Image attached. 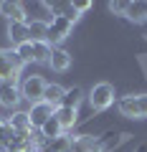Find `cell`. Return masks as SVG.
<instances>
[{
    "label": "cell",
    "mask_w": 147,
    "mask_h": 152,
    "mask_svg": "<svg viewBox=\"0 0 147 152\" xmlns=\"http://www.w3.org/2000/svg\"><path fill=\"white\" fill-rule=\"evenodd\" d=\"M119 114L129 119H147V94H127L119 99Z\"/></svg>",
    "instance_id": "1"
},
{
    "label": "cell",
    "mask_w": 147,
    "mask_h": 152,
    "mask_svg": "<svg viewBox=\"0 0 147 152\" xmlns=\"http://www.w3.org/2000/svg\"><path fill=\"white\" fill-rule=\"evenodd\" d=\"M89 104H91L94 112H104V109H109L112 104H114V86L107 84V81L94 84L91 91H89Z\"/></svg>",
    "instance_id": "2"
},
{
    "label": "cell",
    "mask_w": 147,
    "mask_h": 152,
    "mask_svg": "<svg viewBox=\"0 0 147 152\" xmlns=\"http://www.w3.org/2000/svg\"><path fill=\"white\" fill-rule=\"evenodd\" d=\"M43 91H46V81L43 76H26V81L20 84V99H26V102L31 104H38L43 102Z\"/></svg>",
    "instance_id": "3"
},
{
    "label": "cell",
    "mask_w": 147,
    "mask_h": 152,
    "mask_svg": "<svg viewBox=\"0 0 147 152\" xmlns=\"http://www.w3.org/2000/svg\"><path fill=\"white\" fill-rule=\"evenodd\" d=\"M129 140L127 132H104L102 137H94V145H91V152H112L122 145V142Z\"/></svg>",
    "instance_id": "4"
},
{
    "label": "cell",
    "mask_w": 147,
    "mask_h": 152,
    "mask_svg": "<svg viewBox=\"0 0 147 152\" xmlns=\"http://www.w3.org/2000/svg\"><path fill=\"white\" fill-rule=\"evenodd\" d=\"M18 102H20V86H18V81H13V79L0 81V107L15 112Z\"/></svg>",
    "instance_id": "5"
},
{
    "label": "cell",
    "mask_w": 147,
    "mask_h": 152,
    "mask_svg": "<svg viewBox=\"0 0 147 152\" xmlns=\"http://www.w3.org/2000/svg\"><path fill=\"white\" fill-rule=\"evenodd\" d=\"M56 109L51 107V104L46 102H38V104H31V109H28V117H31V129H41V127L46 124V122L53 117Z\"/></svg>",
    "instance_id": "6"
},
{
    "label": "cell",
    "mask_w": 147,
    "mask_h": 152,
    "mask_svg": "<svg viewBox=\"0 0 147 152\" xmlns=\"http://www.w3.org/2000/svg\"><path fill=\"white\" fill-rule=\"evenodd\" d=\"M26 23H28V38H31V43H36V41H46V38H48V23H46V20L26 15Z\"/></svg>",
    "instance_id": "7"
},
{
    "label": "cell",
    "mask_w": 147,
    "mask_h": 152,
    "mask_svg": "<svg viewBox=\"0 0 147 152\" xmlns=\"http://www.w3.org/2000/svg\"><path fill=\"white\" fill-rule=\"evenodd\" d=\"M8 38H10L13 48L20 43H26V41H31L28 38V23L26 20H10L8 23Z\"/></svg>",
    "instance_id": "8"
},
{
    "label": "cell",
    "mask_w": 147,
    "mask_h": 152,
    "mask_svg": "<svg viewBox=\"0 0 147 152\" xmlns=\"http://www.w3.org/2000/svg\"><path fill=\"white\" fill-rule=\"evenodd\" d=\"M71 53L69 51H64V48H59V46H53V51H51V61H48V66L53 71H69V66H71Z\"/></svg>",
    "instance_id": "9"
},
{
    "label": "cell",
    "mask_w": 147,
    "mask_h": 152,
    "mask_svg": "<svg viewBox=\"0 0 147 152\" xmlns=\"http://www.w3.org/2000/svg\"><path fill=\"white\" fill-rule=\"evenodd\" d=\"M5 122L18 132V134H28V132H31V117H28V112H18L15 109Z\"/></svg>",
    "instance_id": "10"
},
{
    "label": "cell",
    "mask_w": 147,
    "mask_h": 152,
    "mask_svg": "<svg viewBox=\"0 0 147 152\" xmlns=\"http://www.w3.org/2000/svg\"><path fill=\"white\" fill-rule=\"evenodd\" d=\"M0 13L8 18V23L10 20H26V10H23L20 3H13V0H3L0 3Z\"/></svg>",
    "instance_id": "11"
},
{
    "label": "cell",
    "mask_w": 147,
    "mask_h": 152,
    "mask_svg": "<svg viewBox=\"0 0 147 152\" xmlns=\"http://www.w3.org/2000/svg\"><path fill=\"white\" fill-rule=\"evenodd\" d=\"M53 117L59 119V124L64 127V132L66 129H71V127L76 124V119H79V109H69V107H59L53 112Z\"/></svg>",
    "instance_id": "12"
},
{
    "label": "cell",
    "mask_w": 147,
    "mask_h": 152,
    "mask_svg": "<svg viewBox=\"0 0 147 152\" xmlns=\"http://www.w3.org/2000/svg\"><path fill=\"white\" fill-rule=\"evenodd\" d=\"M64 94H66V89H64V86H59V84H46L43 102H46V104H51L53 109H59V107H61V102H64Z\"/></svg>",
    "instance_id": "13"
},
{
    "label": "cell",
    "mask_w": 147,
    "mask_h": 152,
    "mask_svg": "<svg viewBox=\"0 0 147 152\" xmlns=\"http://www.w3.org/2000/svg\"><path fill=\"white\" fill-rule=\"evenodd\" d=\"M51 51H53V46H51L48 41H36V43H33V61H36V64H48Z\"/></svg>",
    "instance_id": "14"
},
{
    "label": "cell",
    "mask_w": 147,
    "mask_h": 152,
    "mask_svg": "<svg viewBox=\"0 0 147 152\" xmlns=\"http://www.w3.org/2000/svg\"><path fill=\"white\" fill-rule=\"evenodd\" d=\"M48 8L53 10V15H64L71 23H76V18H79V13L74 10V3H48Z\"/></svg>",
    "instance_id": "15"
},
{
    "label": "cell",
    "mask_w": 147,
    "mask_h": 152,
    "mask_svg": "<svg viewBox=\"0 0 147 152\" xmlns=\"http://www.w3.org/2000/svg\"><path fill=\"white\" fill-rule=\"evenodd\" d=\"M48 28H51V31H56L61 38H66L71 33V28H74V23H71L69 18H64V15H53V18H51V23H48Z\"/></svg>",
    "instance_id": "16"
},
{
    "label": "cell",
    "mask_w": 147,
    "mask_h": 152,
    "mask_svg": "<svg viewBox=\"0 0 147 152\" xmlns=\"http://www.w3.org/2000/svg\"><path fill=\"white\" fill-rule=\"evenodd\" d=\"M81 96H84L81 86H71V89H66V94H64V102H61V107L79 109V104H81Z\"/></svg>",
    "instance_id": "17"
},
{
    "label": "cell",
    "mask_w": 147,
    "mask_h": 152,
    "mask_svg": "<svg viewBox=\"0 0 147 152\" xmlns=\"http://www.w3.org/2000/svg\"><path fill=\"white\" fill-rule=\"evenodd\" d=\"M69 147H71V137L61 134V137H56V140H48L43 145V150L46 152H69Z\"/></svg>",
    "instance_id": "18"
},
{
    "label": "cell",
    "mask_w": 147,
    "mask_h": 152,
    "mask_svg": "<svg viewBox=\"0 0 147 152\" xmlns=\"http://www.w3.org/2000/svg\"><path fill=\"white\" fill-rule=\"evenodd\" d=\"M41 134L46 137V142H48V140H56V137L64 134V127L59 124V119H56V117H51V119L46 122L43 127H41Z\"/></svg>",
    "instance_id": "19"
},
{
    "label": "cell",
    "mask_w": 147,
    "mask_h": 152,
    "mask_svg": "<svg viewBox=\"0 0 147 152\" xmlns=\"http://www.w3.org/2000/svg\"><path fill=\"white\" fill-rule=\"evenodd\" d=\"M91 145H94V137H89V134L71 137V147H69V152H91Z\"/></svg>",
    "instance_id": "20"
},
{
    "label": "cell",
    "mask_w": 147,
    "mask_h": 152,
    "mask_svg": "<svg viewBox=\"0 0 147 152\" xmlns=\"http://www.w3.org/2000/svg\"><path fill=\"white\" fill-rule=\"evenodd\" d=\"M5 79H13V81H18V71H13V66L8 64L5 51H0V81H5Z\"/></svg>",
    "instance_id": "21"
},
{
    "label": "cell",
    "mask_w": 147,
    "mask_h": 152,
    "mask_svg": "<svg viewBox=\"0 0 147 152\" xmlns=\"http://www.w3.org/2000/svg\"><path fill=\"white\" fill-rule=\"evenodd\" d=\"M129 20H145V3H129V8H127V13H124Z\"/></svg>",
    "instance_id": "22"
},
{
    "label": "cell",
    "mask_w": 147,
    "mask_h": 152,
    "mask_svg": "<svg viewBox=\"0 0 147 152\" xmlns=\"http://www.w3.org/2000/svg\"><path fill=\"white\" fill-rule=\"evenodd\" d=\"M5 58H8V64L13 66V71H18V74H20V69L26 66V61L18 56V51H15V48H5Z\"/></svg>",
    "instance_id": "23"
},
{
    "label": "cell",
    "mask_w": 147,
    "mask_h": 152,
    "mask_svg": "<svg viewBox=\"0 0 147 152\" xmlns=\"http://www.w3.org/2000/svg\"><path fill=\"white\" fill-rule=\"evenodd\" d=\"M15 51H18V56H20L26 64H31V61H33V43H31V41H26V43L15 46Z\"/></svg>",
    "instance_id": "24"
},
{
    "label": "cell",
    "mask_w": 147,
    "mask_h": 152,
    "mask_svg": "<svg viewBox=\"0 0 147 152\" xmlns=\"http://www.w3.org/2000/svg\"><path fill=\"white\" fill-rule=\"evenodd\" d=\"M127 8H129V3H109V10H112V13H119V15H124Z\"/></svg>",
    "instance_id": "25"
},
{
    "label": "cell",
    "mask_w": 147,
    "mask_h": 152,
    "mask_svg": "<svg viewBox=\"0 0 147 152\" xmlns=\"http://www.w3.org/2000/svg\"><path fill=\"white\" fill-rule=\"evenodd\" d=\"M89 8H91L89 0H76V3H74V10L76 13H84V10H89Z\"/></svg>",
    "instance_id": "26"
},
{
    "label": "cell",
    "mask_w": 147,
    "mask_h": 152,
    "mask_svg": "<svg viewBox=\"0 0 147 152\" xmlns=\"http://www.w3.org/2000/svg\"><path fill=\"white\" fill-rule=\"evenodd\" d=\"M137 152H147V145H140V147H137Z\"/></svg>",
    "instance_id": "27"
},
{
    "label": "cell",
    "mask_w": 147,
    "mask_h": 152,
    "mask_svg": "<svg viewBox=\"0 0 147 152\" xmlns=\"http://www.w3.org/2000/svg\"><path fill=\"white\" fill-rule=\"evenodd\" d=\"M145 20H147V3H145Z\"/></svg>",
    "instance_id": "28"
},
{
    "label": "cell",
    "mask_w": 147,
    "mask_h": 152,
    "mask_svg": "<svg viewBox=\"0 0 147 152\" xmlns=\"http://www.w3.org/2000/svg\"><path fill=\"white\" fill-rule=\"evenodd\" d=\"M0 152H10V150H5V147H0Z\"/></svg>",
    "instance_id": "29"
}]
</instances>
